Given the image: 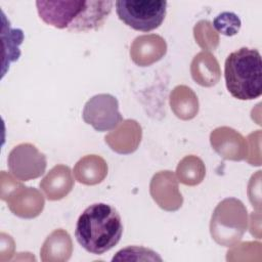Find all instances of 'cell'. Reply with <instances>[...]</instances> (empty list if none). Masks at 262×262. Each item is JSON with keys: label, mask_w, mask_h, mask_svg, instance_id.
I'll use <instances>...</instances> for the list:
<instances>
[{"label": "cell", "mask_w": 262, "mask_h": 262, "mask_svg": "<svg viewBox=\"0 0 262 262\" xmlns=\"http://www.w3.org/2000/svg\"><path fill=\"white\" fill-rule=\"evenodd\" d=\"M40 187L43 189L48 200L55 201L62 199L73 187V178L70 168L63 165L55 166L40 182Z\"/></svg>", "instance_id": "obj_8"}, {"label": "cell", "mask_w": 262, "mask_h": 262, "mask_svg": "<svg viewBox=\"0 0 262 262\" xmlns=\"http://www.w3.org/2000/svg\"><path fill=\"white\" fill-rule=\"evenodd\" d=\"M167 1L164 0H119L115 2L118 17L128 27L150 32L158 29L166 16Z\"/></svg>", "instance_id": "obj_4"}, {"label": "cell", "mask_w": 262, "mask_h": 262, "mask_svg": "<svg viewBox=\"0 0 262 262\" xmlns=\"http://www.w3.org/2000/svg\"><path fill=\"white\" fill-rule=\"evenodd\" d=\"M74 173L79 182L92 185L103 180L107 173V166L100 157L91 155L77 163Z\"/></svg>", "instance_id": "obj_11"}, {"label": "cell", "mask_w": 262, "mask_h": 262, "mask_svg": "<svg viewBox=\"0 0 262 262\" xmlns=\"http://www.w3.org/2000/svg\"><path fill=\"white\" fill-rule=\"evenodd\" d=\"M241 25L239 17L235 13L228 11L219 13L213 20L214 29L225 36L236 35L241 29Z\"/></svg>", "instance_id": "obj_12"}, {"label": "cell", "mask_w": 262, "mask_h": 262, "mask_svg": "<svg viewBox=\"0 0 262 262\" xmlns=\"http://www.w3.org/2000/svg\"><path fill=\"white\" fill-rule=\"evenodd\" d=\"M221 226L232 236L241 238L247 228V209L241 201L226 199L217 206L211 220V231Z\"/></svg>", "instance_id": "obj_7"}, {"label": "cell", "mask_w": 262, "mask_h": 262, "mask_svg": "<svg viewBox=\"0 0 262 262\" xmlns=\"http://www.w3.org/2000/svg\"><path fill=\"white\" fill-rule=\"evenodd\" d=\"M2 16V40H3V69L2 77L12 61H15L20 56L19 45L24 40V32L20 29H12L9 20L6 19L4 12L1 10Z\"/></svg>", "instance_id": "obj_10"}, {"label": "cell", "mask_w": 262, "mask_h": 262, "mask_svg": "<svg viewBox=\"0 0 262 262\" xmlns=\"http://www.w3.org/2000/svg\"><path fill=\"white\" fill-rule=\"evenodd\" d=\"M123 233L122 219L117 209L105 203L87 207L79 216L75 237L87 252L102 255L113 249Z\"/></svg>", "instance_id": "obj_2"}, {"label": "cell", "mask_w": 262, "mask_h": 262, "mask_svg": "<svg viewBox=\"0 0 262 262\" xmlns=\"http://www.w3.org/2000/svg\"><path fill=\"white\" fill-rule=\"evenodd\" d=\"M82 116L85 123L98 132L113 130L123 121L117 98L106 93L91 97L85 103Z\"/></svg>", "instance_id": "obj_5"}, {"label": "cell", "mask_w": 262, "mask_h": 262, "mask_svg": "<svg viewBox=\"0 0 262 262\" xmlns=\"http://www.w3.org/2000/svg\"><path fill=\"white\" fill-rule=\"evenodd\" d=\"M224 78L228 92L239 100H252L262 94V59L257 49L242 47L225 59Z\"/></svg>", "instance_id": "obj_3"}, {"label": "cell", "mask_w": 262, "mask_h": 262, "mask_svg": "<svg viewBox=\"0 0 262 262\" xmlns=\"http://www.w3.org/2000/svg\"><path fill=\"white\" fill-rule=\"evenodd\" d=\"M114 2L102 1H37L40 18L56 29L75 33L98 30L112 12Z\"/></svg>", "instance_id": "obj_1"}, {"label": "cell", "mask_w": 262, "mask_h": 262, "mask_svg": "<svg viewBox=\"0 0 262 262\" xmlns=\"http://www.w3.org/2000/svg\"><path fill=\"white\" fill-rule=\"evenodd\" d=\"M7 165L15 178L20 181H28L44 174L47 161L45 155L34 144L20 143L9 152Z\"/></svg>", "instance_id": "obj_6"}, {"label": "cell", "mask_w": 262, "mask_h": 262, "mask_svg": "<svg viewBox=\"0 0 262 262\" xmlns=\"http://www.w3.org/2000/svg\"><path fill=\"white\" fill-rule=\"evenodd\" d=\"M165 44V40L158 35H147L137 37L131 47V56L135 63L139 66L150 64L159 60L165 53V50H151L157 46Z\"/></svg>", "instance_id": "obj_9"}]
</instances>
